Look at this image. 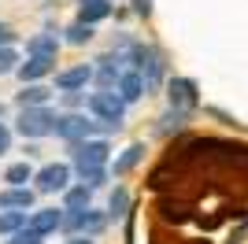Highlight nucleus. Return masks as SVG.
<instances>
[{
	"mask_svg": "<svg viewBox=\"0 0 248 244\" xmlns=\"http://www.w3.org/2000/svg\"><path fill=\"white\" fill-rule=\"evenodd\" d=\"M56 119L60 115L52 111V107H22L15 130L22 137H48V133H56Z\"/></svg>",
	"mask_w": 248,
	"mask_h": 244,
	"instance_id": "nucleus-1",
	"label": "nucleus"
},
{
	"mask_svg": "<svg viewBox=\"0 0 248 244\" xmlns=\"http://www.w3.org/2000/svg\"><path fill=\"white\" fill-rule=\"evenodd\" d=\"M71 159L78 167V174L104 170L108 159H111V148H108V141H78V144H71Z\"/></svg>",
	"mask_w": 248,
	"mask_h": 244,
	"instance_id": "nucleus-2",
	"label": "nucleus"
},
{
	"mask_svg": "<svg viewBox=\"0 0 248 244\" xmlns=\"http://www.w3.org/2000/svg\"><path fill=\"white\" fill-rule=\"evenodd\" d=\"M85 107L96 115L100 122H115V126H123V115H126V100L119 96L115 89H96L89 100H85Z\"/></svg>",
	"mask_w": 248,
	"mask_h": 244,
	"instance_id": "nucleus-3",
	"label": "nucleus"
},
{
	"mask_svg": "<svg viewBox=\"0 0 248 244\" xmlns=\"http://www.w3.org/2000/svg\"><path fill=\"white\" fill-rule=\"evenodd\" d=\"M130 56H134L137 71H141V78H145L148 89H155L159 81H163V60H159V52L152 48V45H130Z\"/></svg>",
	"mask_w": 248,
	"mask_h": 244,
	"instance_id": "nucleus-4",
	"label": "nucleus"
},
{
	"mask_svg": "<svg viewBox=\"0 0 248 244\" xmlns=\"http://www.w3.org/2000/svg\"><path fill=\"white\" fill-rule=\"evenodd\" d=\"M93 133H100V130H96V122H89L85 115H78V111L60 115V119H56V137H63V141H71V144L89 141Z\"/></svg>",
	"mask_w": 248,
	"mask_h": 244,
	"instance_id": "nucleus-5",
	"label": "nucleus"
},
{
	"mask_svg": "<svg viewBox=\"0 0 248 244\" xmlns=\"http://www.w3.org/2000/svg\"><path fill=\"white\" fill-rule=\"evenodd\" d=\"M104 218L100 211H93V207H85V211H67L63 214V229L67 233H74V237H96L104 229Z\"/></svg>",
	"mask_w": 248,
	"mask_h": 244,
	"instance_id": "nucleus-6",
	"label": "nucleus"
},
{
	"mask_svg": "<svg viewBox=\"0 0 248 244\" xmlns=\"http://www.w3.org/2000/svg\"><path fill=\"white\" fill-rule=\"evenodd\" d=\"M37 182V193H67V182H71V167L67 163H48L33 174Z\"/></svg>",
	"mask_w": 248,
	"mask_h": 244,
	"instance_id": "nucleus-7",
	"label": "nucleus"
},
{
	"mask_svg": "<svg viewBox=\"0 0 248 244\" xmlns=\"http://www.w3.org/2000/svg\"><path fill=\"white\" fill-rule=\"evenodd\" d=\"M167 100H170L174 111H189V107H197V81L170 78V81H167Z\"/></svg>",
	"mask_w": 248,
	"mask_h": 244,
	"instance_id": "nucleus-8",
	"label": "nucleus"
},
{
	"mask_svg": "<svg viewBox=\"0 0 248 244\" xmlns=\"http://www.w3.org/2000/svg\"><path fill=\"white\" fill-rule=\"evenodd\" d=\"M93 81V67H67V71H60L56 74V89H63V92H78V89H85Z\"/></svg>",
	"mask_w": 248,
	"mask_h": 244,
	"instance_id": "nucleus-9",
	"label": "nucleus"
},
{
	"mask_svg": "<svg viewBox=\"0 0 248 244\" xmlns=\"http://www.w3.org/2000/svg\"><path fill=\"white\" fill-rule=\"evenodd\" d=\"M52 71H56V56H26V63L19 67V78L22 85H30V81H41Z\"/></svg>",
	"mask_w": 248,
	"mask_h": 244,
	"instance_id": "nucleus-10",
	"label": "nucleus"
},
{
	"mask_svg": "<svg viewBox=\"0 0 248 244\" xmlns=\"http://www.w3.org/2000/svg\"><path fill=\"white\" fill-rule=\"evenodd\" d=\"M115 92L123 96L126 104H137L141 96L148 92V85H145V78H141V71H123V78H119V85H115Z\"/></svg>",
	"mask_w": 248,
	"mask_h": 244,
	"instance_id": "nucleus-11",
	"label": "nucleus"
},
{
	"mask_svg": "<svg viewBox=\"0 0 248 244\" xmlns=\"http://www.w3.org/2000/svg\"><path fill=\"white\" fill-rule=\"evenodd\" d=\"M0 207H4V211H30L33 207V189H26V185H8V189L0 193Z\"/></svg>",
	"mask_w": 248,
	"mask_h": 244,
	"instance_id": "nucleus-12",
	"label": "nucleus"
},
{
	"mask_svg": "<svg viewBox=\"0 0 248 244\" xmlns=\"http://www.w3.org/2000/svg\"><path fill=\"white\" fill-rule=\"evenodd\" d=\"M33 229V233H41V237H48V233H56L63 226V211H56V207H41V211H33L30 214V222H26Z\"/></svg>",
	"mask_w": 248,
	"mask_h": 244,
	"instance_id": "nucleus-13",
	"label": "nucleus"
},
{
	"mask_svg": "<svg viewBox=\"0 0 248 244\" xmlns=\"http://www.w3.org/2000/svg\"><path fill=\"white\" fill-rule=\"evenodd\" d=\"M100 63V67H96L93 71V78H96V85H100V89H115V85H119V78H123V71H119V56H104V60H96Z\"/></svg>",
	"mask_w": 248,
	"mask_h": 244,
	"instance_id": "nucleus-14",
	"label": "nucleus"
},
{
	"mask_svg": "<svg viewBox=\"0 0 248 244\" xmlns=\"http://www.w3.org/2000/svg\"><path fill=\"white\" fill-rule=\"evenodd\" d=\"M19 100V107H48V100H52V92L45 89V85H22V92L15 96Z\"/></svg>",
	"mask_w": 248,
	"mask_h": 244,
	"instance_id": "nucleus-15",
	"label": "nucleus"
},
{
	"mask_svg": "<svg viewBox=\"0 0 248 244\" xmlns=\"http://www.w3.org/2000/svg\"><path fill=\"white\" fill-rule=\"evenodd\" d=\"M111 15V0H85L82 8H78V19L89 22V26H96L100 19H108Z\"/></svg>",
	"mask_w": 248,
	"mask_h": 244,
	"instance_id": "nucleus-16",
	"label": "nucleus"
},
{
	"mask_svg": "<svg viewBox=\"0 0 248 244\" xmlns=\"http://www.w3.org/2000/svg\"><path fill=\"white\" fill-rule=\"evenodd\" d=\"M60 52V37L56 33H37L26 41V56H56Z\"/></svg>",
	"mask_w": 248,
	"mask_h": 244,
	"instance_id": "nucleus-17",
	"label": "nucleus"
},
{
	"mask_svg": "<svg viewBox=\"0 0 248 244\" xmlns=\"http://www.w3.org/2000/svg\"><path fill=\"white\" fill-rule=\"evenodd\" d=\"M89 196H93L89 185H74V189H67V193H63V203H67L63 211H85V207H89Z\"/></svg>",
	"mask_w": 248,
	"mask_h": 244,
	"instance_id": "nucleus-18",
	"label": "nucleus"
},
{
	"mask_svg": "<svg viewBox=\"0 0 248 244\" xmlns=\"http://www.w3.org/2000/svg\"><path fill=\"white\" fill-rule=\"evenodd\" d=\"M141 159H145V144H130V148H126V152L119 155V159H115V167H111V170H115V174H126V170H134V167H137Z\"/></svg>",
	"mask_w": 248,
	"mask_h": 244,
	"instance_id": "nucleus-19",
	"label": "nucleus"
},
{
	"mask_svg": "<svg viewBox=\"0 0 248 244\" xmlns=\"http://www.w3.org/2000/svg\"><path fill=\"white\" fill-rule=\"evenodd\" d=\"M26 211H0V233H19V229H26Z\"/></svg>",
	"mask_w": 248,
	"mask_h": 244,
	"instance_id": "nucleus-20",
	"label": "nucleus"
},
{
	"mask_svg": "<svg viewBox=\"0 0 248 244\" xmlns=\"http://www.w3.org/2000/svg\"><path fill=\"white\" fill-rule=\"evenodd\" d=\"M30 178H33V170H30V163H26V159H22V163H11L8 170H4V182H8V185H26Z\"/></svg>",
	"mask_w": 248,
	"mask_h": 244,
	"instance_id": "nucleus-21",
	"label": "nucleus"
},
{
	"mask_svg": "<svg viewBox=\"0 0 248 244\" xmlns=\"http://www.w3.org/2000/svg\"><path fill=\"white\" fill-rule=\"evenodd\" d=\"M67 45H89V41H93V26H89V22H74V26H67Z\"/></svg>",
	"mask_w": 248,
	"mask_h": 244,
	"instance_id": "nucleus-22",
	"label": "nucleus"
},
{
	"mask_svg": "<svg viewBox=\"0 0 248 244\" xmlns=\"http://www.w3.org/2000/svg\"><path fill=\"white\" fill-rule=\"evenodd\" d=\"M108 211H111L115 218H119V214H126V211H130V193H126V189H115L111 200H108Z\"/></svg>",
	"mask_w": 248,
	"mask_h": 244,
	"instance_id": "nucleus-23",
	"label": "nucleus"
},
{
	"mask_svg": "<svg viewBox=\"0 0 248 244\" xmlns=\"http://www.w3.org/2000/svg\"><path fill=\"white\" fill-rule=\"evenodd\" d=\"M11 71H19V56H15V48H0V74H11Z\"/></svg>",
	"mask_w": 248,
	"mask_h": 244,
	"instance_id": "nucleus-24",
	"label": "nucleus"
},
{
	"mask_svg": "<svg viewBox=\"0 0 248 244\" xmlns=\"http://www.w3.org/2000/svg\"><path fill=\"white\" fill-rule=\"evenodd\" d=\"M41 241H45V237H41V233H33L30 226H26V229H19V233L11 237L8 244H41Z\"/></svg>",
	"mask_w": 248,
	"mask_h": 244,
	"instance_id": "nucleus-25",
	"label": "nucleus"
},
{
	"mask_svg": "<svg viewBox=\"0 0 248 244\" xmlns=\"http://www.w3.org/2000/svg\"><path fill=\"white\" fill-rule=\"evenodd\" d=\"M8 148H11V130L4 126V122H0V155L8 152Z\"/></svg>",
	"mask_w": 248,
	"mask_h": 244,
	"instance_id": "nucleus-26",
	"label": "nucleus"
},
{
	"mask_svg": "<svg viewBox=\"0 0 248 244\" xmlns=\"http://www.w3.org/2000/svg\"><path fill=\"white\" fill-rule=\"evenodd\" d=\"M134 11L148 19V15H152V4H148V0H134Z\"/></svg>",
	"mask_w": 248,
	"mask_h": 244,
	"instance_id": "nucleus-27",
	"label": "nucleus"
},
{
	"mask_svg": "<svg viewBox=\"0 0 248 244\" xmlns=\"http://www.w3.org/2000/svg\"><path fill=\"white\" fill-rule=\"evenodd\" d=\"M11 37H15V33H11V26H4V22H0V48H4V45H11Z\"/></svg>",
	"mask_w": 248,
	"mask_h": 244,
	"instance_id": "nucleus-28",
	"label": "nucleus"
},
{
	"mask_svg": "<svg viewBox=\"0 0 248 244\" xmlns=\"http://www.w3.org/2000/svg\"><path fill=\"white\" fill-rule=\"evenodd\" d=\"M71 244H93V237H74Z\"/></svg>",
	"mask_w": 248,
	"mask_h": 244,
	"instance_id": "nucleus-29",
	"label": "nucleus"
},
{
	"mask_svg": "<svg viewBox=\"0 0 248 244\" xmlns=\"http://www.w3.org/2000/svg\"><path fill=\"white\" fill-rule=\"evenodd\" d=\"M82 4H85V0H82Z\"/></svg>",
	"mask_w": 248,
	"mask_h": 244,
	"instance_id": "nucleus-30",
	"label": "nucleus"
}]
</instances>
